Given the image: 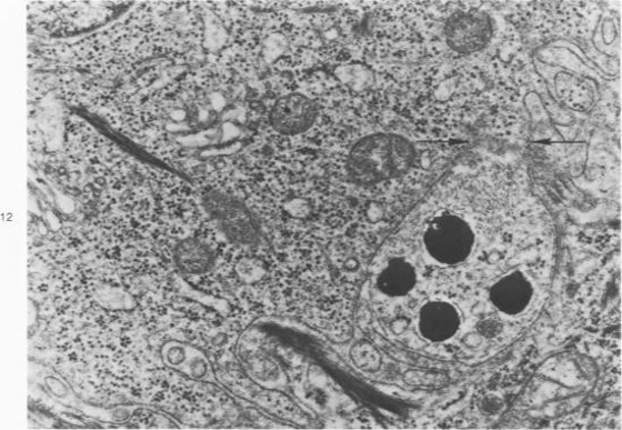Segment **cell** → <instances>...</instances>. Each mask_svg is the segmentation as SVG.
Instances as JSON below:
<instances>
[{"instance_id": "1", "label": "cell", "mask_w": 622, "mask_h": 430, "mask_svg": "<svg viewBox=\"0 0 622 430\" xmlns=\"http://www.w3.org/2000/svg\"><path fill=\"white\" fill-rule=\"evenodd\" d=\"M415 159V147L404 137L373 134L353 148L348 159L347 174L351 182L372 188L405 174Z\"/></svg>"}, {"instance_id": "2", "label": "cell", "mask_w": 622, "mask_h": 430, "mask_svg": "<svg viewBox=\"0 0 622 430\" xmlns=\"http://www.w3.org/2000/svg\"><path fill=\"white\" fill-rule=\"evenodd\" d=\"M204 206L212 221L233 243L259 248L264 243L262 227L250 209L237 198L220 191H210Z\"/></svg>"}, {"instance_id": "3", "label": "cell", "mask_w": 622, "mask_h": 430, "mask_svg": "<svg viewBox=\"0 0 622 430\" xmlns=\"http://www.w3.org/2000/svg\"><path fill=\"white\" fill-rule=\"evenodd\" d=\"M315 103L300 93L281 97L272 107L270 123L280 134L295 136L308 131L317 121Z\"/></svg>"}, {"instance_id": "4", "label": "cell", "mask_w": 622, "mask_h": 430, "mask_svg": "<svg viewBox=\"0 0 622 430\" xmlns=\"http://www.w3.org/2000/svg\"><path fill=\"white\" fill-rule=\"evenodd\" d=\"M174 258L181 270L190 276L205 274L214 263L212 248L195 238L181 241L175 248Z\"/></svg>"}, {"instance_id": "5", "label": "cell", "mask_w": 622, "mask_h": 430, "mask_svg": "<svg viewBox=\"0 0 622 430\" xmlns=\"http://www.w3.org/2000/svg\"><path fill=\"white\" fill-rule=\"evenodd\" d=\"M414 271L408 261H392L380 278L381 288L390 294H403L412 288Z\"/></svg>"}]
</instances>
